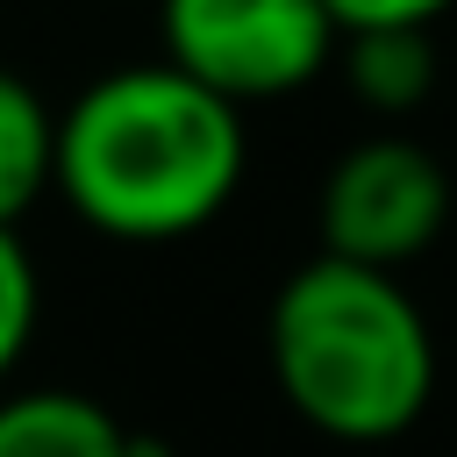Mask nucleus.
<instances>
[{"mask_svg":"<svg viewBox=\"0 0 457 457\" xmlns=\"http://www.w3.org/2000/svg\"><path fill=\"white\" fill-rule=\"evenodd\" d=\"M250 171V136L228 100L150 64H114L57 107L50 193L107 243H186L228 214Z\"/></svg>","mask_w":457,"mask_h":457,"instance_id":"f257e3e1","label":"nucleus"},{"mask_svg":"<svg viewBox=\"0 0 457 457\" xmlns=\"http://www.w3.org/2000/svg\"><path fill=\"white\" fill-rule=\"evenodd\" d=\"M264 364L278 400L328 443H400L436 400V328L407 278L307 257L264 307Z\"/></svg>","mask_w":457,"mask_h":457,"instance_id":"f03ea898","label":"nucleus"},{"mask_svg":"<svg viewBox=\"0 0 457 457\" xmlns=\"http://www.w3.org/2000/svg\"><path fill=\"white\" fill-rule=\"evenodd\" d=\"M157 36L164 64L236 114L293 100L336 64V21L321 0H157Z\"/></svg>","mask_w":457,"mask_h":457,"instance_id":"7ed1b4c3","label":"nucleus"},{"mask_svg":"<svg viewBox=\"0 0 457 457\" xmlns=\"http://www.w3.org/2000/svg\"><path fill=\"white\" fill-rule=\"evenodd\" d=\"M314 228H321V257L400 278L450 228V171L428 143L400 129L364 136L328 164L314 193Z\"/></svg>","mask_w":457,"mask_h":457,"instance_id":"20e7f679","label":"nucleus"},{"mask_svg":"<svg viewBox=\"0 0 457 457\" xmlns=\"http://www.w3.org/2000/svg\"><path fill=\"white\" fill-rule=\"evenodd\" d=\"M0 457H129V421L79 386H7Z\"/></svg>","mask_w":457,"mask_h":457,"instance_id":"39448f33","label":"nucleus"},{"mask_svg":"<svg viewBox=\"0 0 457 457\" xmlns=\"http://www.w3.org/2000/svg\"><path fill=\"white\" fill-rule=\"evenodd\" d=\"M336 71L364 114L400 121L436 93L443 57L428 29H357V36H336Z\"/></svg>","mask_w":457,"mask_h":457,"instance_id":"423d86ee","label":"nucleus"},{"mask_svg":"<svg viewBox=\"0 0 457 457\" xmlns=\"http://www.w3.org/2000/svg\"><path fill=\"white\" fill-rule=\"evenodd\" d=\"M50 164H57V107L0 64V228H21L36 200H50Z\"/></svg>","mask_w":457,"mask_h":457,"instance_id":"0eeeda50","label":"nucleus"},{"mask_svg":"<svg viewBox=\"0 0 457 457\" xmlns=\"http://www.w3.org/2000/svg\"><path fill=\"white\" fill-rule=\"evenodd\" d=\"M36 328H43V271L21 243V228H0V393L29 364Z\"/></svg>","mask_w":457,"mask_h":457,"instance_id":"6e6552de","label":"nucleus"},{"mask_svg":"<svg viewBox=\"0 0 457 457\" xmlns=\"http://www.w3.org/2000/svg\"><path fill=\"white\" fill-rule=\"evenodd\" d=\"M450 7L457 0H321L336 36H357V29H436Z\"/></svg>","mask_w":457,"mask_h":457,"instance_id":"1a4fd4ad","label":"nucleus"},{"mask_svg":"<svg viewBox=\"0 0 457 457\" xmlns=\"http://www.w3.org/2000/svg\"><path fill=\"white\" fill-rule=\"evenodd\" d=\"M129 457H179V450H171L157 428H129Z\"/></svg>","mask_w":457,"mask_h":457,"instance_id":"9d476101","label":"nucleus"}]
</instances>
